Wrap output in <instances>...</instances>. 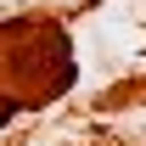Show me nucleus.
I'll list each match as a JSON object with an SVG mask.
<instances>
[{
    "mask_svg": "<svg viewBox=\"0 0 146 146\" xmlns=\"http://www.w3.org/2000/svg\"><path fill=\"white\" fill-rule=\"evenodd\" d=\"M73 84V45L56 23L17 17L0 23V124L45 107Z\"/></svg>",
    "mask_w": 146,
    "mask_h": 146,
    "instance_id": "nucleus-1",
    "label": "nucleus"
}]
</instances>
